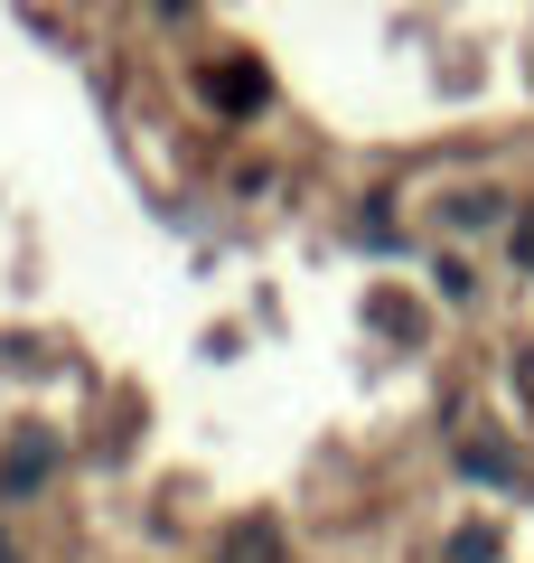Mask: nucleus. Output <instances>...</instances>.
<instances>
[{
    "label": "nucleus",
    "mask_w": 534,
    "mask_h": 563,
    "mask_svg": "<svg viewBox=\"0 0 534 563\" xmlns=\"http://www.w3.org/2000/svg\"><path fill=\"white\" fill-rule=\"evenodd\" d=\"M525 263H534V225H525Z\"/></svg>",
    "instance_id": "nucleus-4"
},
{
    "label": "nucleus",
    "mask_w": 534,
    "mask_h": 563,
    "mask_svg": "<svg viewBox=\"0 0 534 563\" xmlns=\"http://www.w3.org/2000/svg\"><path fill=\"white\" fill-rule=\"evenodd\" d=\"M57 461V442H47V432H29L20 451H10V470H0V488H10V498H29V488H38V470Z\"/></svg>",
    "instance_id": "nucleus-2"
},
{
    "label": "nucleus",
    "mask_w": 534,
    "mask_h": 563,
    "mask_svg": "<svg viewBox=\"0 0 534 563\" xmlns=\"http://www.w3.org/2000/svg\"><path fill=\"white\" fill-rule=\"evenodd\" d=\"M207 95H216V113H235V122H244V113L263 103V66H244V57H235L225 76H207Z\"/></svg>",
    "instance_id": "nucleus-1"
},
{
    "label": "nucleus",
    "mask_w": 534,
    "mask_h": 563,
    "mask_svg": "<svg viewBox=\"0 0 534 563\" xmlns=\"http://www.w3.org/2000/svg\"><path fill=\"white\" fill-rule=\"evenodd\" d=\"M441 563H497V536H488V526H459V536H450V554H441Z\"/></svg>",
    "instance_id": "nucleus-3"
}]
</instances>
